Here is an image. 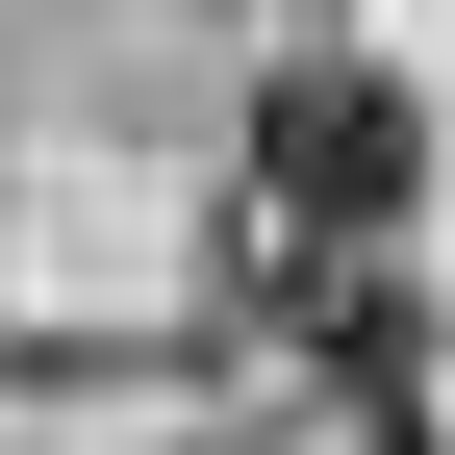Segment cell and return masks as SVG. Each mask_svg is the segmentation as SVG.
<instances>
[{"mask_svg":"<svg viewBox=\"0 0 455 455\" xmlns=\"http://www.w3.org/2000/svg\"><path fill=\"white\" fill-rule=\"evenodd\" d=\"M405 178H430V127H405V76H278L253 101V228H405Z\"/></svg>","mask_w":455,"mask_h":455,"instance_id":"1","label":"cell"}]
</instances>
